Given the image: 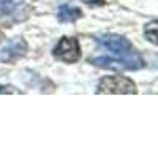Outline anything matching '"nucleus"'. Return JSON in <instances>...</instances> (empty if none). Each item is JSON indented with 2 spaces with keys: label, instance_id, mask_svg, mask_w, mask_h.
<instances>
[{
  "label": "nucleus",
  "instance_id": "nucleus-1",
  "mask_svg": "<svg viewBox=\"0 0 158 158\" xmlns=\"http://www.w3.org/2000/svg\"><path fill=\"white\" fill-rule=\"evenodd\" d=\"M95 41L98 44V51H104V54L89 59V62L95 67L112 71H135L144 67L142 57L125 36L104 33L98 35Z\"/></svg>",
  "mask_w": 158,
  "mask_h": 158
},
{
  "label": "nucleus",
  "instance_id": "nucleus-2",
  "mask_svg": "<svg viewBox=\"0 0 158 158\" xmlns=\"http://www.w3.org/2000/svg\"><path fill=\"white\" fill-rule=\"evenodd\" d=\"M30 13L32 6L29 0H0V22L6 27L27 21Z\"/></svg>",
  "mask_w": 158,
  "mask_h": 158
},
{
  "label": "nucleus",
  "instance_id": "nucleus-3",
  "mask_svg": "<svg viewBox=\"0 0 158 158\" xmlns=\"http://www.w3.org/2000/svg\"><path fill=\"white\" fill-rule=\"evenodd\" d=\"M136 84L125 76H104L98 82L97 94H136Z\"/></svg>",
  "mask_w": 158,
  "mask_h": 158
},
{
  "label": "nucleus",
  "instance_id": "nucleus-4",
  "mask_svg": "<svg viewBox=\"0 0 158 158\" xmlns=\"http://www.w3.org/2000/svg\"><path fill=\"white\" fill-rule=\"evenodd\" d=\"M54 57L60 62L65 63H74L81 57V49H79V43L77 40L73 36H63L60 41L57 43V46L52 51Z\"/></svg>",
  "mask_w": 158,
  "mask_h": 158
},
{
  "label": "nucleus",
  "instance_id": "nucleus-5",
  "mask_svg": "<svg viewBox=\"0 0 158 158\" xmlns=\"http://www.w3.org/2000/svg\"><path fill=\"white\" fill-rule=\"evenodd\" d=\"M25 54H27V41L22 36H18L13 41H10L3 49H0V62L13 65L21 60Z\"/></svg>",
  "mask_w": 158,
  "mask_h": 158
},
{
  "label": "nucleus",
  "instance_id": "nucleus-6",
  "mask_svg": "<svg viewBox=\"0 0 158 158\" xmlns=\"http://www.w3.org/2000/svg\"><path fill=\"white\" fill-rule=\"evenodd\" d=\"M57 18L62 24H67V22H76L77 19L82 18V11L79 10L77 6L71 5V3H63L59 6L57 10Z\"/></svg>",
  "mask_w": 158,
  "mask_h": 158
},
{
  "label": "nucleus",
  "instance_id": "nucleus-7",
  "mask_svg": "<svg viewBox=\"0 0 158 158\" xmlns=\"http://www.w3.org/2000/svg\"><path fill=\"white\" fill-rule=\"evenodd\" d=\"M144 33H146V38L152 44H156V21H152L146 25L144 29Z\"/></svg>",
  "mask_w": 158,
  "mask_h": 158
},
{
  "label": "nucleus",
  "instance_id": "nucleus-8",
  "mask_svg": "<svg viewBox=\"0 0 158 158\" xmlns=\"http://www.w3.org/2000/svg\"><path fill=\"white\" fill-rule=\"evenodd\" d=\"M82 2L89 6H103V5H106V0H82Z\"/></svg>",
  "mask_w": 158,
  "mask_h": 158
},
{
  "label": "nucleus",
  "instance_id": "nucleus-9",
  "mask_svg": "<svg viewBox=\"0 0 158 158\" xmlns=\"http://www.w3.org/2000/svg\"><path fill=\"white\" fill-rule=\"evenodd\" d=\"M0 94H21V92L13 85H3V87H0Z\"/></svg>",
  "mask_w": 158,
  "mask_h": 158
}]
</instances>
